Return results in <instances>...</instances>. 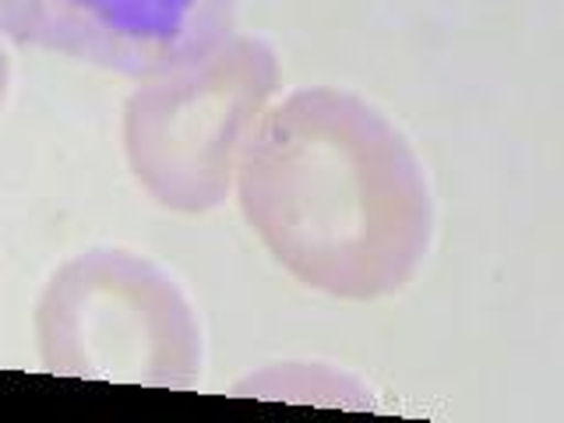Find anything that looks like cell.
Returning a JSON list of instances; mask_svg holds the SVG:
<instances>
[{"instance_id": "1", "label": "cell", "mask_w": 564, "mask_h": 423, "mask_svg": "<svg viewBox=\"0 0 564 423\" xmlns=\"http://www.w3.org/2000/svg\"><path fill=\"white\" fill-rule=\"evenodd\" d=\"M234 187L272 261L325 296H392L427 258L434 202L420 155L346 88L311 85L269 102Z\"/></svg>"}, {"instance_id": "6", "label": "cell", "mask_w": 564, "mask_h": 423, "mask_svg": "<svg viewBox=\"0 0 564 423\" xmlns=\"http://www.w3.org/2000/svg\"><path fill=\"white\" fill-rule=\"evenodd\" d=\"M8 82H11V64H8V53L0 50V106H4V96H8Z\"/></svg>"}, {"instance_id": "5", "label": "cell", "mask_w": 564, "mask_h": 423, "mask_svg": "<svg viewBox=\"0 0 564 423\" xmlns=\"http://www.w3.org/2000/svg\"><path fill=\"white\" fill-rule=\"evenodd\" d=\"M237 395L258 399H290V402H328V405H375L370 392L346 375L322 364H275L261 375H247L237 388Z\"/></svg>"}, {"instance_id": "3", "label": "cell", "mask_w": 564, "mask_h": 423, "mask_svg": "<svg viewBox=\"0 0 564 423\" xmlns=\"http://www.w3.org/2000/svg\"><path fill=\"white\" fill-rule=\"evenodd\" d=\"M50 375L191 392L202 381V325L155 261L120 247L67 258L35 304Z\"/></svg>"}, {"instance_id": "2", "label": "cell", "mask_w": 564, "mask_h": 423, "mask_svg": "<svg viewBox=\"0 0 564 423\" xmlns=\"http://www.w3.org/2000/svg\"><path fill=\"white\" fill-rule=\"evenodd\" d=\"M279 78L275 50L258 35H229L198 61L141 78L123 102V155L138 187L181 216L219 208Z\"/></svg>"}, {"instance_id": "4", "label": "cell", "mask_w": 564, "mask_h": 423, "mask_svg": "<svg viewBox=\"0 0 564 423\" xmlns=\"http://www.w3.org/2000/svg\"><path fill=\"white\" fill-rule=\"evenodd\" d=\"M234 22L237 0H0V35L128 78L205 57Z\"/></svg>"}]
</instances>
